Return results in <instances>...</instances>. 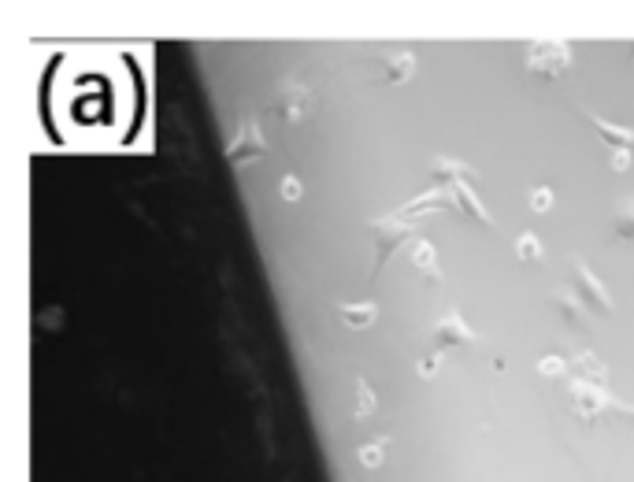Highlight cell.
I'll list each match as a JSON object with an SVG mask.
<instances>
[{
    "label": "cell",
    "mask_w": 634,
    "mask_h": 482,
    "mask_svg": "<svg viewBox=\"0 0 634 482\" xmlns=\"http://www.w3.org/2000/svg\"><path fill=\"white\" fill-rule=\"evenodd\" d=\"M264 152V138H260V126L256 123H249V126H241V134H238V141L230 145V159H252V156H260Z\"/></svg>",
    "instance_id": "obj_2"
},
{
    "label": "cell",
    "mask_w": 634,
    "mask_h": 482,
    "mask_svg": "<svg viewBox=\"0 0 634 482\" xmlns=\"http://www.w3.org/2000/svg\"><path fill=\"white\" fill-rule=\"evenodd\" d=\"M371 308H364V312H345V319H349V323H371Z\"/></svg>",
    "instance_id": "obj_9"
},
{
    "label": "cell",
    "mask_w": 634,
    "mask_h": 482,
    "mask_svg": "<svg viewBox=\"0 0 634 482\" xmlns=\"http://www.w3.org/2000/svg\"><path fill=\"white\" fill-rule=\"evenodd\" d=\"M583 115H586V119H590V123H594V130H597V134H601L604 141H609V145H616V149H619V152H627V149H634V134H630V130H627V126H612V123H604V119H601V115H594V112H583Z\"/></svg>",
    "instance_id": "obj_3"
},
{
    "label": "cell",
    "mask_w": 634,
    "mask_h": 482,
    "mask_svg": "<svg viewBox=\"0 0 634 482\" xmlns=\"http://www.w3.org/2000/svg\"><path fill=\"white\" fill-rule=\"evenodd\" d=\"M412 71H415V56L408 49H397V56L386 60V78H390V82H405Z\"/></svg>",
    "instance_id": "obj_4"
},
{
    "label": "cell",
    "mask_w": 634,
    "mask_h": 482,
    "mask_svg": "<svg viewBox=\"0 0 634 482\" xmlns=\"http://www.w3.org/2000/svg\"><path fill=\"white\" fill-rule=\"evenodd\" d=\"M305 104H308V93H305V90H290V93L279 100V115H282L286 123H297V115H300V108H305Z\"/></svg>",
    "instance_id": "obj_5"
},
{
    "label": "cell",
    "mask_w": 634,
    "mask_h": 482,
    "mask_svg": "<svg viewBox=\"0 0 634 482\" xmlns=\"http://www.w3.org/2000/svg\"><path fill=\"white\" fill-rule=\"evenodd\" d=\"M579 286H583V294H586V301H597V308H601V312H609V297H604V294H601V286H597L594 279H590V275H586L583 267H579Z\"/></svg>",
    "instance_id": "obj_7"
},
{
    "label": "cell",
    "mask_w": 634,
    "mask_h": 482,
    "mask_svg": "<svg viewBox=\"0 0 634 482\" xmlns=\"http://www.w3.org/2000/svg\"><path fill=\"white\" fill-rule=\"evenodd\" d=\"M438 342H441V345H456V342H471V334H468L464 327H460V319H456V315H449V323L441 327Z\"/></svg>",
    "instance_id": "obj_6"
},
{
    "label": "cell",
    "mask_w": 634,
    "mask_h": 482,
    "mask_svg": "<svg viewBox=\"0 0 634 482\" xmlns=\"http://www.w3.org/2000/svg\"><path fill=\"white\" fill-rule=\"evenodd\" d=\"M571 67V49L564 41H535L527 45V71L538 78H560Z\"/></svg>",
    "instance_id": "obj_1"
},
{
    "label": "cell",
    "mask_w": 634,
    "mask_h": 482,
    "mask_svg": "<svg viewBox=\"0 0 634 482\" xmlns=\"http://www.w3.org/2000/svg\"><path fill=\"white\" fill-rule=\"evenodd\" d=\"M616 230L623 234V238H634V200L627 204V215H619V223H616Z\"/></svg>",
    "instance_id": "obj_8"
}]
</instances>
